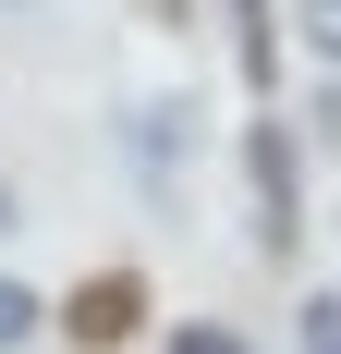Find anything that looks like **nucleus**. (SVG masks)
Here are the masks:
<instances>
[{
    "mask_svg": "<svg viewBox=\"0 0 341 354\" xmlns=\"http://www.w3.org/2000/svg\"><path fill=\"white\" fill-rule=\"evenodd\" d=\"M244 196H256V257H293V232H305V147H293V122H244Z\"/></svg>",
    "mask_w": 341,
    "mask_h": 354,
    "instance_id": "1",
    "label": "nucleus"
},
{
    "mask_svg": "<svg viewBox=\"0 0 341 354\" xmlns=\"http://www.w3.org/2000/svg\"><path fill=\"white\" fill-rule=\"evenodd\" d=\"M135 318H146V281H135V269H98V281H73V293H61V330H73L86 354L135 342Z\"/></svg>",
    "mask_w": 341,
    "mask_h": 354,
    "instance_id": "2",
    "label": "nucleus"
},
{
    "mask_svg": "<svg viewBox=\"0 0 341 354\" xmlns=\"http://www.w3.org/2000/svg\"><path fill=\"white\" fill-rule=\"evenodd\" d=\"M280 0H220V25H232V62H244V86L269 98V73H280V25H269Z\"/></svg>",
    "mask_w": 341,
    "mask_h": 354,
    "instance_id": "3",
    "label": "nucleus"
},
{
    "mask_svg": "<svg viewBox=\"0 0 341 354\" xmlns=\"http://www.w3.org/2000/svg\"><path fill=\"white\" fill-rule=\"evenodd\" d=\"M159 354H256V342H244V330L232 318H183V330H170V342Z\"/></svg>",
    "mask_w": 341,
    "mask_h": 354,
    "instance_id": "4",
    "label": "nucleus"
},
{
    "mask_svg": "<svg viewBox=\"0 0 341 354\" xmlns=\"http://www.w3.org/2000/svg\"><path fill=\"white\" fill-rule=\"evenodd\" d=\"M37 318H49V306H37L25 281H0V354H25V342H37Z\"/></svg>",
    "mask_w": 341,
    "mask_h": 354,
    "instance_id": "5",
    "label": "nucleus"
},
{
    "mask_svg": "<svg viewBox=\"0 0 341 354\" xmlns=\"http://www.w3.org/2000/svg\"><path fill=\"white\" fill-rule=\"evenodd\" d=\"M293 25H305V49L341 73V0H293Z\"/></svg>",
    "mask_w": 341,
    "mask_h": 354,
    "instance_id": "6",
    "label": "nucleus"
},
{
    "mask_svg": "<svg viewBox=\"0 0 341 354\" xmlns=\"http://www.w3.org/2000/svg\"><path fill=\"white\" fill-rule=\"evenodd\" d=\"M305 354H341V293H317V306H305Z\"/></svg>",
    "mask_w": 341,
    "mask_h": 354,
    "instance_id": "7",
    "label": "nucleus"
},
{
    "mask_svg": "<svg viewBox=\"0 0 341 354\" xmlns=\"http://www.w3.org/2000/svg\"><path fill=\"white\" fill-rule=\"evenodd\" d=\"M305 122H317V135L341 147V73H329V86H317V110H305Z\"/></svg>",
    "mask_w": 341,
    "mask_h": 354,
    "instance_id": "8",
    "label": "nucleus"
},
{
    "mask_svg": "<svg viewBox=\"0 0 341 354\" xmlns=\"http://www.w3.org/2000/svg\"><path fill=\"white\" fill-rule=\"evenodd\" d=\"M183 12H195V0H159V25H183Z\"/></svg>",
    "mask_w": 341,
    "mask_h": 354,
    "instance_id": "9",
    "label": "nucleus"
},
{
    "mask_svg": "<svg viewBox=\"0 0 341 354\" xmlns=\"http://www.w3.org/2000/svg\"><path fill=\"white\" fill-rule=\"evenodd\" d=\"M12 220H25V208H12V196H0V232H12Z\"/></svg>",
    "mask_w": 341,
    "mask_h": 354,
    "instance_id": "10",
    "label": "nucleus"
}]
</instances>
